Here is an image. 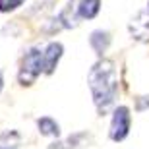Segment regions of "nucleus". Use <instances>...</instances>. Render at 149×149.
I'll list each match as a JSON object with an SVG mask.
<instances>
[{
    "label": "nucleus",
    "instance_id": "7",
    "mask_svg": "<svg viewBox=\"0 0 149 149\" xmlns=\"http://www.w3.org/2000/svg\"><path fill=\"white\" fill-rule=\"evenodd\" d=\"M37 128L41 136H47V138H58L60 136V126L58 122L52 120L50 116H43L37 120Z\"/></svg>",
    "mask_w": 149,
    "mask_h": 149
},
{
    "label": "nucleus",
    "instance_id": "2",
    "mask_svg": "<svg viewBox=\"0 0 149 149\" xmlns=\"http://www.w3.org/2000/svg\"><path fill=\"white\" fill-rule=\"evenodd\" d=\"M43 50L41 49H29L22 58V68L17 74V79L22 85H31L43 72Z\"/></svg>",
    "mask_w": 149,
    "mask_h": 149
},
{
    "label": "nucleus",
    "instance_id": "1",
    "mask_svg": "<svg viewBox=\"0 0 149 149\" xmlns=\"http://www.w3.org/2000/svg\"><path fill=\"white\" fill-rule=\"evenodd\" d=\"M89 89L93 95V103L97 111L103 114L114 105L116 93H118V74H116L114 62L112 60H99L93 64L87 76Z\"/></svg>",
    "mask_w": 149,
    "mask_h": 149
},
{
    "label": "nucleus",
    "instance_id": "9",
    "mask_svg": "<svg viewBox=\"0 0 149 149\" xmlns=\"http://www.w3.org/2000/svg\"><path fill=\"white\" fill-rule=\"evenodd\" d=\"M22 141V136L16 130H6L0 134V149H17Z\"/></svg>",
    "mask_w": 149,
    "mask_h": 149
},
{
    "label": "nucleus",
    "instance_id": "3",
    "mask_svg": "<svg viewBox=\"0 0 149 149\" xmlns=\"http://www.w3.org/2000/svg\"><path fill=\"white\" fill-rule=\"evenodd\" d=\"M130 111L128 107H118L112 114V122H111V130H109V136H111L112 141H122V139L128 136L130 132Z\"/></svg>",
    "mask_w": 149,
    "mask_h": 149
},
{
    "label": "nucleus",
    "instance_id": "4",
    "mask_svg": "<svg viewBox=\"0 0 149 149\" xmlns=\"http://www.w3.org/2000/svg\"><path fill=\"white\" fill-rule=\"evenodd\" d=\"M130 33L134 39H138L141 43L149 41V12L141 10L138 12V16L130 22Z\"/></svg>",
    "mask_w": 149,
    "mask_h": 149
},
{
    "label": "nucleus",
    "instance_id": "6",
    "mask_svg": "<svg viewBox=\"0 0 149 149\" xmlns=\"http://www.w3.org/2000/svg\"><path fill=\"white\" fill-rule=\"evenodd\" d=\"M77 8V16L83 19H93L101 10V0H79Z\"/></svg>",
    "mask_w": 149,
    "mask_h": 149
},
{
    "label": "nucleus",
    "instance_id": "12",
    "mask_svg": "<svg viewBox=\"0 0 149 149\" xmlns=\"http://www.w3.org/2000/svg\"><path fill=\"white\" fill-rule=\"evenodd\" d=\"M2 85H4V79H2V72H0V91H2Z\"/></svg>",
    "mask_w": 149,
    "mask_h": 149
},
{
    "label": "nucleus",
    "instance_id": "13",
    "mask_svg": "<svg viewBox=\"0 0 149 149\" xmlns=\"http://www.w3.org/2000/svg\"><path fill=\"white\" fill-rule=\"evenodd\" d=\"M147 12H149V4H147Z\"/></svg>",
    "mask_w": 149,
    "mask_h": 149
},
{
    "label": "nucleus",
    "instance_id": "8",
    "mask_svg": "<svg viewBox=\"0 0 149 149\" xmlns=\"http://www.w3.org/2000/svg\"><path fill=\"white\" fill-rule=\"evenodd\" d=\"M89 43H91V47H93V50L97 54H103V52H107L109 45H111V35H109V31H103V29L93 31Z\"/></svg>",
    "mask_w": 149,
    "mask_h": 149
},
{
    "label": "nucleus",
    "instance_id": "5",
    "mask_svg": "<svg viewBox=\"0 0 149 149\" xmlns=\"http://www.w3.org/2000/svg\"><path fill=\"white\" fill-rule=\"evenodd\" d=\"M62 56V45L56 43V41H52V43H49L47 47H45L43 50V72L45 74H52L54 72L56 64H58V60H60Z\"/></svg>",
    "mask_w": 149,
    "mask_h": 149
},
{
    "label": "nucleus",
    "instance_id": "10",
    "mask_svg": "<svg viewBox=\"0 0 149 149\" xmlns=\"http://www.w3.org/2000/svg\"><path fill=\"white\" fill-rule=\"evenodd\" d=\"M25 0H0V12H12L19 8Z\"/></svg>",
    "mask_w": 149,
    "mask_h": 149
},
{
    "label": "nucleus",
    "instance_id": "11",
    "mask_svg": "<svg viewBox=\"0 0 149 149\" xmlns=\"http://www.w3.org/2000/svg\"><path fill=\"white\" fill-rule=\"evenodd\" d=\"M145 99L147 101H143V97H138V105H136L138 111H145V109L149 107V97H145Z\"/></svg>",
    "mask_w": 149,
    "mask_h": 149
}]
</instances>
